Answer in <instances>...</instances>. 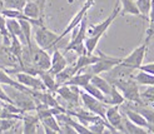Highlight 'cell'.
<instances>
[{
    "instance_id": "cell-14",
    "label": "cell",
    "mask_w": 154,
    "mask_h": 134,
    "mask_svg": "<svg viewBox=\"0 0 154 134\" xmlns=\"http://www.w3.org/2000/svg\"><path fill=\"white\" fill-rule=\"evenodd\" d=\"M0 84L9 85V86H11V88H14V89H18V90H20V92L29 93V94H32V95H34V93L36 92V90H32V89L26 88V86H24L23 84H20L18 80H14L13 78H11L9 74H8V72H5L3 68H0Z\"/></svg>"
},
{
    "instance_id": "cell-20",
    "label": "cell",
    "mask_w": 154,
    "mask_h": 134,
    "mask_svg": "<svg viewBox=\"0 0 154 134\" xmlns=\"http://www.w3.org/2000/svg\"><path fill=\"white\" fill-rule=\"evenodd\" d=\"M38 75H39V78L42 79L43 84L45 85V89H47L48 92L54 93L58 89L59 85H58V83L55 80V76H54L53 74H50L48 70H39Z\"/></svg>"
},
{
    "instance_id": "cell-10",
    "label": "cell",
    "mask_w": 154,
    "mask_h": 134,
    "mask_svg": "<svg viewBox=\"0 0 154 134\" xmlns=\"http://www.w3.org/2000/svg\"><path fill=\"white\" fill-rule=\"evenodd\" d=\"M79 92H80L79 86L66 85V84L59 85L58 89L55 90V93L59 94V97H61L69 104V109L79 105V98H80Z\"/></svg>"
},
{
    "instance_id": "cell-29",
    "label": "cell",
    "mask_w": 154,
    "mask_h": 134,
    "mask_svg": "<svg viewBox=\"0 0 154 134\" xmlns=\"http://www.w3.org/2000/svg\"><path fill=\"white\" fill-rule=\"evenodd\" d=\"M124 128H125V133H129V134H148V133H150L148 129L139 127V125L134 124L133 122H130L125 115H124Z\"/></svg>"
},
{
    "instance_id": "cell-26",
    "label": "cell",
    "mask_w": 154,
    "mask_h": 134,
    "mask_svg": "<svg viewBox=\"0 0 154 134\" xmlns=\"http://www.w3.org/2000/svg\"><path fill=\"white\" fill-rule=\"evenodd\" d=\"M135 105H138V104H135ZM135 110H138V112H139V113L145 118V119H147V122H148V124H149V130H150V133H154V109L139 104Z\"/></svg>"
},
{
    "instance_id": "cell-18",
    "label": "cell",
    "mask_w": 154,
    "mask_h": 134,
    "mask_svg": "<svg viewBox=\"0 0 154 134\" xmlns=\"http://www.w3.org/2000/svg\"><path fill=\"white\" fill-rule=\"evenodd\" d=\"M94 74H91L89 72H84V70H79L76 74H74L70 79H69L65 84L66 85H75V86H79V88H83L85 84H88L91 79V76Z\"/></svg>"
},
{
    "instance_id": "cell-34",
    "label": "cell",
    "mask_w": 154,
    "mask_h": 134,
    "mask_svg": "<svg viewBox=\"0 0 154 134\" xmlns=\"http://www.w3.org/2000/svg\"><path fill=\"white\" fill-rule=\"evenodd\" d=\"M0 100L2 101H5V103H14V100L13 98H10L9 95L6 94V92L3 89V86L0 85ZM15 104V103H14Z\"/></svg>"
},
{
    "instance_id": "cell-21",
    "label": "cell",
    "mask_w": 154,
    "mask_h": 134,
    "mask_svg": "<svg viewBox=\"0 0 154 134\" xmlns=\"http://www.w3.org/2000/svg\"><path fill=\"white\" fill-rule=\"evenodd\" d=\"M119 3L122 4V9H120V15H135V17H140L142 14L139 11L135 0H119Z\"/></svg>"
},
{
    "instance_id": "cell-13",
    "label": "cell",
    "mask_w": 154,
    "mask_h": 134,
    "mask_svg": "<svg viewBox=\"0 0 154 134\" xmlns=\"http://www.w3.org/2000/svg\"><path fill=\"white\" fill-rule=\"evenodd\" d=\"M66 65H68V60L64 57V54L59 49H54L53 55H51V64H50V68L48 72L53 75H55L59 72H61Z\"/></svg>"
},
{
    "instance_id": "cell-25",
    "label": "cell",
    "mask_w": 154,
    "mask_h": 134,
    "mask_svg": "<svg viewBox=\"0 0 154 134\" xmlns=\"http://www.w3.org/2000/svg\"><path fill=\"white\" fill-rule=\"evenodd\" d=\"M74 74H76V69H75V67L74 65H72V67H65L61 72H59L58 74H55L54 76H55V80H57V83H58V85H63V84H65L70 78L74 75Z\"/></svg>"
},
{
    "instance_id": "cell-12",
    "label": "cell",
    "mask_w": 154,
    "mask_h": 134,
    "mask_svg": "<svg viewBox=\"0 0 154 134\" xmlns=\"http://www.w3.org/2000/svg\"><path fill=\"white\" fill-rule=\"evenodd\" d=\"M105 120L109 123L117 132L125 133V128H124V115L120 113L119 105H109V107L106 108Z\"/></svg>"
},
{
    "instance_id": "cell-36",
    "label": "cell",
    "mask_w": 154,
    "mask_h": 134,
    "mask_svg": "<svg viewBox=\"0 0 154 134\" xmlns=\"http://www.w3.org/2000/svg\"><path fill=\"white\" fill-rule=\"evenodd\" d=\"M115 3H117V4H119V0H117V2H115Z\"/></svg>"
},
{
    "instance_id": "cell-7",
    "label": "cell",
    "mask_w": 154,
    "mask_h": 134,
    "mask_svg": "<svg viewBox=\"0 0 154 134\" xmlns=\"http://www.w3.org/2000/svg\"><path fill=\"white\" fill-rule=\"evenodd\" d=\"M29 53H30L32 65L36 70H49L50 64H51V57L47 53V50L39 48L35 44L29 48Z\"/></svg>"
},
{
    "instance_id": "cell-35",
    "label": "cell",
    "mask_w": 154,
    "mask_h": 134,
    "mask_svg": "<svg viewBox=\"0 0 154 134\" xmlns=\"http://www.w3.org/2000/svg\"><path fill=\"white\" fill-rule=\"evenodd\" d=\"M139 69L143 70V72L154 74V63H149V64H143V65H140Z\"/></svg>"
},
{
    "instance_id": "cell-24",
    "label": "cell",
    "mask_w": 154,
    "mask_h": 134,
    "mask_svg": "<svg viewBox=\"0 0 154 134\" xmlns=\"http://www.w3.org/2000/svg\"><path fill=\"white\" fill-rule=\"evenodd\" d=\"M133 79L139 85H154V74L143 72V70L138 69L133 75Z\"/></svg>"
},
{
    "instance_id": "cell-2",
    "label": "cell",
    "mask_w": 154,
    "mask_h": 134,
    "mask_svg": "<svg viewBox=\"0 0 154 134\" xmlns=\"http://www.w3.org/2000/svg\"><path fill=\"white\" fill-rule=\"evenodd\" d=\"M88 17H84L80 24L74 28L72 31V39L69 44L65 46V51H75L76 54H87V49L84 46V42L88 36Z\"/></svg>"
},
{
    "instance_id": "cell-15",
    "label": "cell",
    "mask_w": 154,
    "mask_h": 134,
    "mask_svg": "<svg viewBox=\"0 0 154 134\" xmlns=\"http://www.w3.org/2000/svg\"><path fill=\"white\" fill-rule=\"evenodd\" d=\"M43 10L44 8L35 0H28L23 13H24L25 17L30 18V19H42L43 18Z\"/></svg>"
},
{
    "instance_id": "cell-22",
    "label": "cell",
    "mask_w": 154,
    "mask_h": 134,
    "mask_svg": "<svg viewBox=\"0 0 154 134\" xmlns=\"http://www.w3.org/2000/svg\"><path fill=\"white\" fill-rule=\"evenodd\" d=\"M125 103V98L123 97V94L119 92V89L115 85L112 84L110 93L106 95V104L108 105H123Z\"/></svg>"
},
{
    "instance_id": "cell-16",
    "label": "cell",
    "mask_w": 154,
    "mask_h": 134,
    "mask_svg": "<svg viewBox=\"0 0 154 134\" xmlns=\"http://www.w3.org/2000/svg\"><path fill=\"white\" fill-rule=\"evenodd\" d=\"M23 120V133L25 134H32V133H36L38 130V124H39L40 119L38 114L33 115V114H24L21 118Z\"/></svg>"
},
{
    "instance_id": "cell-27",
    "label": "cell",
    "mask_w": 154,
    "mask_h": 134,
    "mask_svg": "<svg viewBox=\"0 0 154 134\" xmlns=\"http://www.w3.org/2000/svg\"><path fill=\"white\" fill-rule=\"evenodd\" d=\"M20 23V26H21V31H23V35L25 38V43H26V46L30 48L33 45V42H32V34H33V24L28 20H24V19H20L19 20Z\"/></svg>"
},
{
    "instance_id": "cell-28",
    "label": "cell",
    "mask_w": 154,
    "mask_h": 134,
    "mask_svg": "<svg viewBox=\"0 0 154 134\" xmlns=\"http://www.w3.org/2000/svg\"><path fill=\"white\" fill-rule=\"evenodd\" d=\"M80 89H83L84 92H87L88 94H90V95H93L94 98L99 99L100 101H104V103L106 104V95H105V94H104L102 90H99L94 84H91L90 82H89L88 84H85V85H84L83 88H80Z\"/></svg>"
},
{
    "instance_id": "cell-9",
    "label": "cell",
    "mask_w": 154,
    "mask_h": 134,
    "mask_svg": "<svg viewBox=\"0 0 154 134\" xmlns=\"http://www.w3.org/2000/svg\"><path fill=\"white\" fill-rule=\"evenodd\" d=\"M94 3H95L94 0H85V2H84V4H83V6L79 9V11L76 13L74 17L72 18V20L69 21V24L66 25V28H65L63 31H61V34H59V36H58V42H60L63 38H65L69 33H72L73 29L76 28V26L80 24V21L83 20L84 17H87L88 11L90 10V8L94 5Z\"/></svg>"
},
{
    "instance_id": "cell-11",
    "label": "cell",
    "mask_w": 154,
    "mask_h": 134,
    "mask_svg": "<svg viewBox=\"0 0 154 134\" xmlns=\"http://www.w3.org/2000/svg\"><path fill=\"white\" fill-rule=\"evenodd\" d=\"M15 79H17L20 84H23L26 88L32 89V90H39V92H45V85L43 84L42 79L39 75H34L26 72H19L15 73Z\"/></svg>"
},
{
    "instance_id": "cell-17",
    "label": "cell",
    "mask_w": 154,
    "mask_h": 134,
    "mask_svg": "<svg viewBox=\"0 0 154 134\" xmlns=\"http://www.w3.org/2000/svg\"><path fill=\"white\" fill-rule=\"evenodd\" d=\"M123 105H124V104H123ZM124 115L128 118L130 122H133L134 124H137V125H139V127H143V128L149 130V124H148L147 119H145V118L139 112H138V110H134V109L129 108V107L127 108L124 105Z\"/></svg>"
},
{
    "instance_id": "cell-1",
    "label": "cell",
    "mask_w": 154,
    "mask_h": 134,
    "mask_svg": "<svg viewBox=\"0 0 154 134\" xmlns=\"http://www.w3.org/2000/svg\"><path fill=\"white\" fill-rule=\"evenodd\" d=\"M119 4L115 3L114 5V9L113 11L110 13V15L106 19H104L102 23L99 24H95V25H88V36L84 42V46L87 49V53L88 54H93L97 49V45L99 43V40L102 39V36L105 34V31L109 29V26L113 24V21L117 19V17L119 15Z\"/></svg>"
},
{
    "instance_id": "cell-4",
    "label": "cell",
    "mask_w": 154,
    "mask_h": 134,
    "mask_svg": "<svg viewBox=\"0 0 154 134\" xmlns=\"http://www.w3.org/2000/svg\"><path fill=\"white\" fill-rule=\"evenodd\" d=\"M153 35H154V30L148 28L147 36H145L144 42L139 46H137V48L130 54H128L127 57L122 58V63H124L125 65L133 68V69H139L140 65H143V61H144V58H145V53H147L148 44H149V40H150V38Z\"/></svg>"
},
{
    "instance_id": "cell-33",
    "label": "cell",
    "mask_w": 154,
    "mask_h": 134,
    "mask_svg": "<svg viewBox=\"0 0 154 134\" xmlns=\"http://www.w3.org/2000/svg\"><path fill=\"white\" fill-rule=\"evenodd\" d=\"M148 20H149V29L154 30V0H152L150 10L148 14Z\"/></svg>"
},
{
    "instance_id": "cell-30",
    "label": "cell",
    "mask_w": 154,
    "mask_h": 134,
    "mask_svg": "<svg viewBox=\"0 0 154 134\" xmlns=\"http://www.w3.org/2000/svg\"><path fill=\"white\" fill-rule=\"evenodd\" d=\"M28 0H3V8L6 9H14V10H21L24 9Z\"/></svg>"
},
{
    "instance_id": "cell-23",
    "label": "cell",
    "mask_w": 154,
    "mask_h": 134,
    "mask_svg": "<svg viewBox=\"0 0 154 134\" xmlns=\"http://www.w3.org/2000/svg\"><path fill=\"white\" fill-rule=\"evenodd\" d=\"M90 83L91 84H94L97 88L99 90H102L105 95H108V94L110 93V89H112V83L106 79V78H103L100 75H98V74H94L93 76H91V79H90Z\"/></svg>"
},
{
    "instance_id": "cell-3",
    "label": "cell",
    "mask_w": 154,
    "mask_h": 134,
    "mask_svg": "<svg viewBox=\"0 0 154 134\" xmlns=\"http://www.w3.org/2000/svg\"><path fill=\"white\" fill-rule=\"evenodd\" d=\"M112 84L117 86L119 92L123 94V97L125 98V100H128L130 104H142L143 103L142 97H140L139 84H138L133 78L113 80Z\"/></svg>"
},
{
    "instance_id": "cell-19",
    "label": "cell",
    "mask_w": 154,
    "mask_h": 134,
    "mask_svg": "<svg viewBox=\"0 0 154 134\" xmlns=\"http://www.w3.org/2000/svg\"><path fill=\"white\" fill-rule=\"evenodd\" d=\"M6 29H8V33L10 35H15L17 38L20 39V42L26 45L25 43V38L23 35V31H21V26H20V23L18 19H13V18H6Z\"/></svg>"
},
{
    "instance_id": "cell-32",
    "label": "cell",
    "mask_w": 154,
    "mask_h": 134,
    "mask_svg": "<svg viewBox=\"0 0 154 134\" xmlns=\"http://www.w3.org/2000/svg\"><path fill=\"white\" fill-rule=\"evenodd\" d=\"M0 34H2V36L4 38V43H5V45L9 46L11 36H10L9 33H8V29H6V18L4 17L2 13H0Z\"/></svg>"
},
{
    "instance_id": "cell-8",
    "label": "cell",
    "mask_w": 154,
    "mask_h": 134,
    "mask_svg": "<svg viewBox=\"0 0 154 134\" xmlns=\"http://www.w3.org/2000/svg\"><path fill=\"white\" fill-rule=\"evenodd\" d=\"M79 94H80V99H82V103H83L84 108L88 109L89 112L99 115L100 118H103V119H105V112H106V108L109 105L105 104L104 101H100L99 99L94 98L93 95H90V94L84 92L83 89H80Z\"/></svg>"
},
{
    "instance_id": "cell-5",
    "label": "cell",
    "mask_w": 154,
    "mask_h": 134,
    "mask_svg": "<svg viewBox=\"0 0 154 134\" xmlns=\"http://www.w3.org/2000/svg\"><path fill=\"white\" fill-rule=\"evenodd\" d=\"M58 36L55 31H53L48 29L45 25H35V31H34V42L39 48L48 50L53 48L54 45H57L58 42Z\"/></svg>"
},
{
    "instance_id": "cell-31",
    "label": "cell",
    "mask_w": 154,
    "mask_h": 134,
    "mask_svg": "<svg viewBox=\"0 0 154 134\" xmlns=\"http://www.w3.org/2000/svg\"><path fill=\"white\" fill-rule=\"evenodd\" d=\"M135 3L138 5V8H139L142 18L144 20H148V14H149V10H150L152 0H135Z\"/></svg>"
},
{
    "instance_id": "cell-6",
    "label": "cell",
    "mask_w": 154,
    "mask_h": 134,
    "mask_svg": "<svg viewBox=\"0 0 154 134\" xmlns=\"http://www.w3.org/2000/svg\"><path fill=\"white\" fill-rule=\"evenodd\" d=\"M98 54H99V60L93 63L91 65L87 67V69L89 70V73H91V74L100 75L103 73L109 72V70H112L115 65H118L119 63H122V58L109 57V55L102 53L100 50H98Z\"/></svg>"
}]
</instances>
